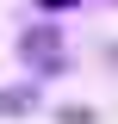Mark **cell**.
Returning <instances> with one entry per match:
<instances>
[{
	"label": "cell",
	"instance_id": "cell-1",
	"mask_svg": "<svg viewBox=\"0 0 118 124\" xmlns=\"http://www.w3.org/2000/svg\"><path fill=\"white\" fill-rule=\"evenodd\" d=\"M44 13H62V6H81V0H37Z\"/></svg>",
	"mask_w": 118,
	"mask_h": 124
}]
</instances>
